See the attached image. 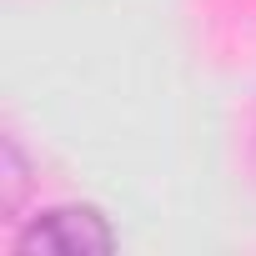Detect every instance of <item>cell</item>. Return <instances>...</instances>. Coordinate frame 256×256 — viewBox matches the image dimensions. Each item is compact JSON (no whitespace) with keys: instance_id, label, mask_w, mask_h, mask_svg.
Returning <instances> with one entry per match:
<instances>
[{"instance_id":"6da1fadb","label":"cell","mask_w":256,"mask_h":256,"mask_svg":"<svg viewBox=\"0 0 256 256\" xmlns=\"http://www.w3.org/2000/svg\"><path fill=\"white\" fill-rule=\"evenodd\" d=\"M16 256H100L116 251V231L96 206H46L16 231Z\"/></svg>"}]
</instances>
